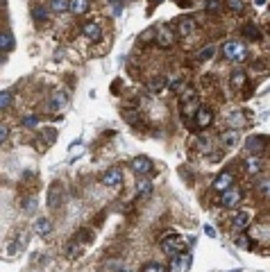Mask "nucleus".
<instances>
[{"label":"nucleus","mask_w":270,"mask_h":272,"mask_svg":"<svg viewBox=\"0 0 270 272\" xmlns=\"http://www.w3.org/2000/svg\"><path fill=\"white\" fill-rule=\"evenodd\" d=\"M159 2H161V0H150V5H159Z\"/></svg>","instance_id":"nucleus-44"},{"label":"nucleus","mask_w":270,"mask_h":272,"mask_svg":"<svg viewBox=\"0 0 270 272\" xmlns=\"http://www.w3.org/2000/svg\"><path fill=\"white\" fill-rule=\"evenodd\" d=\"M50 9H53L55 14L71 12V0H50Z\"/></svg>","instance_id":"nucleus-22"},{"label":"nucleus","mask_w":270,"mask_h":272,"mask_svg":"<svg viewBox=\"0 0 270 272\" xmlns=\"http://www.w3.org/2000/svg\"><path fill=\"white\" fill-rule=\"evenodd\" d=\"M239 202H241V190L236 189V186H232V189L220 193V204H223L225 209H234Z\"/></svg>","instance_id":"nucleus-6"},{"label":"nucleus","mask_w":270,"mask_h":272,"mask_svg":"<svg viewBox=\"0 0 270 272\" xmlns=\"http://www.w3.org/2000/svg\"><path fill=\"white\" fill-rule=\"evenodd\" d=\"M245 150L247 154H261L264 152V138L261 136H247V141H245Z\"/></svg>","instance_id":"nucleus-13"},{"label":"nucleus","mask_w":270,"mask_h":272,"mask_svg":"<svg viewBox=\"0 0 270 272\" xmlns=\"http://www.w3.org/2000/svg\"><path fill=\"white\" fill-rule=\"evenodd\" d=\"M50 231H53L50 220H48V218H36V222H34V234H39V236H50Z\"/></svg>","instance_id":"nucleus-17"},{"label":"nucleus","mask_w":270,"mask_h":272,"mask_svg":"<svg viewBox=\"0 0 270 272\" xmlns=\"http://www.w3.org/2000/svg\"><path fill=\"white\" fill-rule=\"evenodd\" d=\"M220 53H223V57L227 61H243L247 57V48L243 41H225L223 46H220Z\"/></svg>","instance_id":"nucleus-1"},{"label":"nucleus","mask_w":270,"mask_h":272,"mask_svg":"<svg viewBox=\"0 0 270 272\" xmlns=\"http://www.w3.org/2000/svg\"><path fill=\"white\" fill-rule=\"evenodd\" d=\"M247 222H250V211H245V209L236 211L234 218H232V227H234L236 231H243L247 227Z\"/></svg>","instance_id":"nucleus-12"},{"label":"nucleus","mask_w":270,"mask_h":272,"mask_svg":"<svg viewBox=\"0 0 270 272\" xmlns=\"http://www.w3.org/2000/svg\"><path fill=\"white\" fill-rule=\"evenodd\" d=\"M239 141H241L239 130H227V132L220 134V143H223V148H234V145H239Z\"/></svg>","instance_id":"nucleus-14"},{"label":"nucleus","mask_w":270,"mask_h":272,"mask_svg":"<svg viewBox=\"0 0 270 272\" xmlns=\"http://www.w3.org/2000/svg\"><path fill=\"white\" fill-rule=\"evenodd\" d=\"M213 54H216V46H205L198 54H195V59H198V61H209Z\"/></svg>","instance_id":"nucleus-24"},{"label":"nucleus","mask_w":270,"mask_h":272,"mask_svg":"<svg viewBox=\"0 0 270 272\" xmlns=\"http://www.w3.org/2000/svg\"><path fill=\"white\" fill-rule=\"evenodd\" d=\"M173 43H175V32H173L171 27H166V25L157 27V46L159 48H173Z\"/></svg>","instance_id":"nucleus-8"},{"label":"nucleus","mask_w":270,"mask_h":272,"mask_svg":"<svg viewBox=\"0 0 270 272\" xmlns=\"http://www.w3.org/2000/svg\"><path fill=\"white\" fill-rule=\"evenodd\" d=\"M66 256H68V259H80V256H82V247L77 245V241L68 243V247H66Z\"/></svg>","instance_id":"nucleus-26"},{"label":"nucleus","mask_w":270,"mask_h":272,"mask_svg":"<svg viewBox=\"0 0 270 272\" xmlns=\"http://www.w3.org/2000/svg\"><path fill=\"white\" fill-rule=\"evenodd\" d=\"M166 86H168V80H164V77H152L150 82H148V89H150V93H164Z\"/></svg>","instance_id":"nucleus-18"},{"label":"nucleus","mask_w":270,"mask_h":272,"mask_svg":"<svg viewBox=\"0 0 270 272\" xmlns=\"http://www.w3.org/2000/svg\"><path fill=\"white\" fill-rule=\"evenodd\" d=\"M205 231H207V236H211V238H213V236H216V231H213V229H211V227H209V225H207V227H205Z\"/></svg>","instance_id":"nucleus-42"},{"label":"nucleus","mask_w":270,"mask_h":272,"mask_svg":"<svg viewBox=\"0 0 270 272\" xmlns=\"http://www.w3.org/2000/svg\"><path fill=\"white\" fill-rule=\"evenodd\" d=\"M234 186V175L232 172H218V177L213 179V184H211V189L213 190H218V193H223V190H227V189H232Z\"/></svg>","instance_id":"nucleus-7"},{"label":"nucleus","mask_w":270,"mask_h":272,"mask_svg":"<svg viewBox=\"0 0 270 272\" xmlns=\"http://www.w3.org/2000/svg\"><path fill=\"white\" fill-rule=\"evenodd\" d=\"M225 7L232 12H243V0H225Z\"/></svg>","instance_id":"nucleus-31"},{"label":"nucleus","mask_w":270,"mask_h":272,"mask_svg":"<svg viewBox=\"0 0 270 272\" xmlns=\"http://www.w3.org/2000/svg\"><path fill=\"white\" fill-rule=\"evenodd\" d=\"M89 9V0H71V12L73 14H84Z\"/></svg>","instance_id":"nucleus-27"},{"label":"nucleus","mask_w":270,"mask_h":272,"mask_svg":"<svg viewBox=\"0 0 270 272\" xmlns=\"http://www.w3.org/2000/svg\"><path fill=\"white\" fill-rule=\"evenodd\" d=\"M102 186H107V189H118L120 184H123V172H120V168H109V170L102 175Z\"/></svg>","instance_id":"nucleus-5"},{"label":"nucleus","mask_w":270,"mask_h":272,"mask_svg":"<svg viewBox=\"0 0 270 272\" xmlns=\"http://www.w3.org/2000/svg\"><path fill=\"white\" fill-rule=\"evenodd\" d=\"M184 247H186V241H184L182 236H177V234H171V236H166L164 241H161V252H164L166 256H171V259L182 254Z\"/></svg>","instance_id":"nucleus-2"},{"label":"nucleus","mask_w":270,"mask_h":272,"mask_svg":"<svg viewBox=\"0 0 270 272\" xmlns=\"http://www.w3.org/2000/svg\"><path fill=\"white\" fill-rule=\"evenodd\" d=\"M247 120H245V116H243V111H234L232 116H229V127L232 130H239V127H243Z\"/></svg>","instance_id":"nucleus-23"},{"label":"nucleus","mask_w":270,"mask_h":272,"mask_svg":"<svg viewBox=\"0 0 270 272\" xmlns=\"http://www.w3.org/2000/svg\"><path fill=\"white\" fill-rule=\"evenodd\" d=\"M32 18H34L36 25L48 23V9H43L41 5H34V7H32Z\"/></svg>","instance_id":"nucleus-21"},{"label":"nucleus","mask_w":270,"mask_h":272,"mask_svg":"<svg viewBox=\"0 0 270 272\" xmlns=\"http://www.w3.org/2000/svg\"><path fill=\"white\" fill-rule=\"evenodd\" d=\"M168 86H171L173 93H182V91L186 89V82H184V77H175V80L168 82Z\"/></svg>","instance_id":"nucleus-28"},{"label":"nucleus","mask_w":270,"mask_h":272,"mask_svg":"<svg viewBox=\"0 0 270 272\" xmlns=\"http://www.w3.org/2000/svg\"><path fill=\"white\" fill-rule=\"evenodd\" d=\"M229 82H232V86H234L236 91H241V89H245V84H247V75L243 71H236V73H232V77H229Z\"/></svg>","instance_id":"nucleus-19"},{"label":"nucleus","mask_w":270,"mask_h":272,"mask_svg":"<svg viewBox=\"0 0 270 272\" xmlns=\"http://www.w3.org/2000/svg\"><path fill=\"white\" fill-rule=\"evenodd\" d=\"M82 34L87 36L89 41H98L100 34H102V30H100L98 23H84L82 25Z\"/></svg>","instance_id":"nucleus-15"},{"label":"nucleus","mask_w":270,"mask_h":272,"mask_svg":"<svg viewBox=\"0 0 270 272\" xmlns=\"http://www.w3.org/2000/svg\"><path fill=\"white\" fill-rule=\"evenodd\" d=\"M57 195H59V186H53V189H50V195H48V204H50V207H57Z\"/></svg>","instance_id":"nucleus-34"},{"label":"nucleus","mask_w":270,"mask_h":272,"mask_svg":"<svg viewBox=\"0 0 270 272\" xmlns=\"http://www.w3.org/2000/svg\"><path fill=\"white\" fill-rule=\"evenodd\" d=\"M254 5H257V7H264V5H266V0H254Z\"/></svg>","instance_id":"nucleus-43"},{"label":"nucleus","mask_w":270,"mask_h":272,"mask_svg":"<svg viewBox=\"0 0 270 272\" xmlns=\"http://www.w3.org/2000/svg\"><path fill=\"white\" fill-rule=\"evenodd\" d=\"M23 211L25 213H34L36 211V197H28V200H23Z\"/></svg>","instance_id":"nucleus-32"},{"label":"nucleus","mask_w":270,"mask_h":272,"mask_svg":"<svg viewBox=\"0 0 270 272\" xmlns=\"http://www.w3.org/2000/svg\"><path fill=\"white\" fill-rule=\"evenodd\" d=\"M236 245H239V247H250V238H247V236H239V238H236Z\"/></svg>","instance_id":"nucleus-40"},{"label":"nucleus","mask_w":270,"mask_h":272,"mask_svg":"<svg viewBox=\"0 0 270 272\" xmlns=\"http://www.w3.org/2000/svg\"><path fill=\"white\" fill-rule=\"evenodd\" d=\"M66 105H68V93L66 91H55L50 102H48V109L50 111H61Z\"/></svg>","instance_id":"nucleus-10"},{"label":"nucleus","mask_w":270,"mask_h":272,"mask_svg":"<svg viewBox=\"0 0 270 272\" xmlns=\"http://www.w3.org/2000/svg\"><path fill=\"white\" fill-rule=\"evenodd\" d=\"M188 263H191V259H188V256H184V254L175 256V259H173V272H182Z\"/></svg>","instance_id":"nucleus-25"},{"label":"nucleus","mask_w":270,"mask_h":272,"mask_svg":"<svg viewBox=\"0 0 270 272\" xmlns=\"http://www.w3.org/2000/svg\"><path fill=\"white\" fill-rule=\"evenodd\" d=\"M39 125V116H28L23 118V127H36Z\"/></svg>","instance_id":"nucleus-37"},{"label":"nucleus","mask_w":270,"mask_h":272,"mask_svg":"<svg viewBox=\"0 0 270 272\" xmlns=\"http://www.w3.org/2000/svg\"><path fill=\"white\" fill-rule=\"evenodd\" d=\"M211 123H213V111L211 109H207V107L195 109V113H193V127L195 130H207Z\"/></svg>","instance_id":"nucleus-3"},{"label":"nucleus","mask_w":270,"mask_h":272,"mask_svg":"<svg viewBox=\"0 0 270 272\" xmlns=\"http://www.w3.org/2000/svg\"><path fill=\"white\" fill-rule=\"evenodd\" d=\"M9 105H12V95L7 93V91H2V93H0V107H2V111H5Z\"/></svg>","instance_id":"nucleus-35"},{"label":"nucleus","mask_w":270,"mask_h":272,"mask_svg":"<svg viewBox=\"0 0 270 272\" xmlns=\"http://www.w3.org/2000/svg\"><path fill=\"white\" fill-rule=\"evenodd\" d=\"M177 34L180 36H188V34H193L195 30V21L193 18H188V16H182V18H177Z\"/></svg>","instance_id":"nucleus-11"},{"label":"nucleus","mask_w":270,"mask_h":272,"mask_svg":"<svg viewBox=\"0 0 270 272\" xmlns=\"http://www.w3.org/2000/svg\"><path fill=\"white\" fill-rule=\"evenodd\" d=\"M7 136H9V130H7V125L2 123V125H0V143H5Z\"/></svg>","instance_id":"nucleus-39"},{"label":"nucleus","mask_w":270,"mask_h":272,"mask_svg":"<svg viewBox=\"0 0 270 272\" xmlns=\"http://www.w3.org/2000/svg\"><path fill=\"white\" fill-rule=\"evenodd\" d=\"M141 272H166V268L161 266V263H154V261H150V263H146V266L141 268Z\"/></svg>","instance_id":"nucleus-30"},{"label":"nucleus","mask_w":270,"mask_h":272,"mask_svg":"<svg viewBox=\"0 0 270 272\" xmlns=\"http://www.w3.org/2000/svg\"><path fill=\"white\" fill-rule=\"evenodd\" d=\"M129 168H132L136 175L146 177V175H150V172H152V161L148 159L146 154H139V157H134V159L129 161Z\"/></svg>","instance_id":"nucleus-4"},{"label":"nucleus","mask_w":270,"mask_h":272,"mask_svg":"<svg viewBox=\"0 0 270 272\" xmlns=\"http://www.w3.org/2000/svg\"><path fill=\"white\" fill-rule=\"evenodd\" d=\"M150 193H152V182L146 179V177H141L139 182H136V195L146 197V195H150Z\"/></svg>","instance_id":"nucleus-20"},{"label":"nucleus","mask_w":270,"mask_h":272,"mask_svg":"<svg viewBox=\"0 0 270 272\" xmlns=\"http://www.w3.org/2000/svg\"><path fill=\"white\" fill-rule=\"evenodd\" d=\"M123 116H125V120H127L129 125L139 123V113H136V111H127V109H125V111H123Z\"/></svg>","instance_id":"nucleus-36"},{"label":"nucleus","mask_w":270,"mask_h":272,"mask_svg":"<svg viewBox=\"0 0 270 272\" xmlns=\"http://www.w3.org/2000/svg\"><path fill=\"white\" fill-rule=\"evenodd\" d=\"M243 168H245L247 175H259L261 168H264V161H261V157H257V154H247L245 159H243Z\"/></svg>","instance_id":"nucleus-9"},{"label":"nucleus","mask_w":270,"mask_h":272,"mask_svg":"<svg viewBox=\"0 0 270 272\" xmlns=\"http://www.w3.org/2000/svg\"><path fill=\"white\" fill-rule=\"evenodd\" d=\"M209 145H211V143H209V138H205V136H202V138H200V148H202V150H209Z\"/></svg>","instance_id":"nucleus-41"},{"label":"nucleus","mask_w":270,"mask_h":272,"mask_svg":"<svg viewBox=\"0 0 270 272\" xmlns=\"http://www.w3.org/2000/svg\"><path fill=\"white\" fill-rule=\"evenodd\" d=\"M241 36L243 39H250V41H259V39H261V30H259L254 23H247L241 27Z\"/></svg>","instance_id":"nucleus-16"},{"label":"nucleus","mask_w":270,"mask_h":272,"mask_svg":"<svg viewBox=\"0 0 270 272\" xmlns=\"http://www.w3.org/2000/svg\"><path fill=\"white\" fill-rule=\"evenodd\" d=\"M220 5H223V2H220V0H207V12H211V14H216V12H220Z\"/></svg>","instance_id":"nucleus-33"},{"label":"nucleus","mask_w":270,"mask_h":272,"mask_svg":"<svg viewBox=\"0 0 270 272\" xmlns=\"http://www.w3.org/2000/svg\"><path fill=\"white\" fill-rule=\"evenodd\" d=\"M0 43H2V50H9L12 48V36H7L5 32L0 34Z\"/></svg>","instance_id":"nucleus-38"},{"label":"nucleus","mask_w":270,"mask_h":272,"mask_svg":"<svg viewBox=\"0 0 270 272\" xmlns=\"http://www.w3.org/2000/svg\"><path fill=\"white\" fill-rule=\"evenodd\" d=\"M257 193L261 197H268L270 200V179H261V182L257 184Z\"/></svg>","instance_id":"nucleus-29"}]
</instances>
